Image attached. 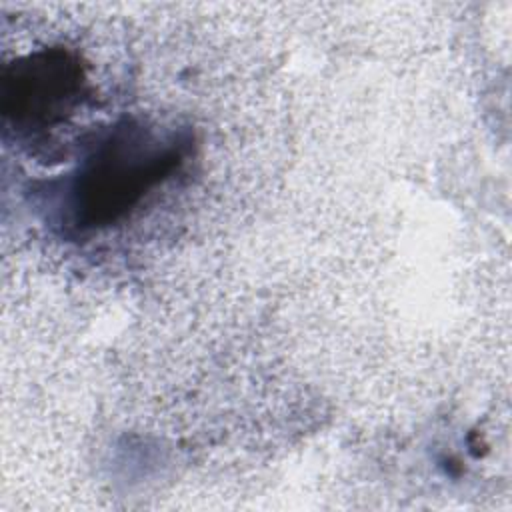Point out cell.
<instances>
[{
	"label": "cell",
	"mask_w": 512,
	"mask_h": 512,
	"mask_svg": "<svg viewBox=\"0 0 512 512\" xmlns=\"http://www.w3.org/2000/svg\"><path fill=\"white\" fill-rule=\"evenodd\" d=\"M186 142L150 128H116L88 160L74 184V214L80 226H102L130 212L180 164Z\"/></svg>",
	"instance_id": "1"
},
{
	"label": "cell",
	"mask_w": 512,
	"mask_h": 512,
	"mask_svg": "<svg viewBox=\"0 0 512 512\" xmlns=\"http://www.w3.org/2000/svg\"><path fill=\"white\" fill-rule=\"evenodd\" d=\"M84 92L78 62L62 50H46L18 62L4 78V114L16 124L52 126L74 110Z\"/></svg>",
	"instance_id": "2"
}]
</instances>
